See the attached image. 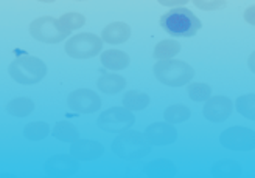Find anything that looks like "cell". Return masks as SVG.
I'll use <instances>...</instances> for the list:
<instances>
[{"label": "cell", "mask_w": 255, "mask_h": 178, "mask_svg": "<svg viewBox=\"0 0 255 178\" xmlns=\"http://www.w3.org/2000/svg\"><path fill=\"white\" fill-rule=\"evenodd\" d=\"M160 27L173 37H191L201 30V20L190 9L177 6L160 17Z\"/></svg>", "instance_id": "1"}, {"label": "cell", "mask_w": 255, "mask_h": 178, "mask_svg": "<svg viewBox=\"0 0 255 178\" xmlns=\"http://www.w3.org/2000/svg\"><path fill=\"white\" fill-rule=\"evenodd\" d=\"M152 71H154L156 79L160 84L168 85V87L187 85L195 78V68L185 60H176V59L156 62Z\"/></svg>", "instance_id": "2"}, {"label": "cell", "mask_w": 255, "mask_h": 178, "mask_svg": "<svg viewBox=\"0 0 255 178\" xmlns=\"http://www.w3.org/2000/svg\"><path fill=\"white\" fill-rule=\"evenodd\" d=\"M151 144L143 133L125 130L112 141V152L122 160H140L149 154Z\"/></svg>", "instance_id": "3"}, {"label": "cell", "mask_w": 255, "mask_h": 178, "mask_svg": "<svg viewBox=\"0 0 255 178\" xmlns=\"http://www.w3.org/2000/svg\"><path fill=\"white\" fill-rule=\"evenodd\" d=\"M8 73L12 79L23 85L41 82L47 76L45 62L36 56H19L9 63Z\"/></svg>", "instance_id": "4"}, {"label": "cell", "mask_w": 255, "mask_h": 178, "mask_svg": "<svg viewBox=\"0 0 255 178\" xmlns=\"http://www.w3.org/2000/svg\"><path fill=\"white\" fill-rule=\"evenodd\" d=\"M64 50L66 55L73 59L95 58L103 50V39L94 33H80L69 37Z\"/></svg>", "instance_id": "5"}, {"label": "cell", "mask_w": 255, "mask_h": 178, "mask_svg": "<svg viewBox=\"0 0 255 178\" xmlns=\"http://www.w3.org/2000/svg\"><path fill=\"white\" fill-rule=\"evenodd\" d=\"M30 34L36 41L44 44H59L70 36V31L52 16L37 17L30 23Z\"/></svg>", "instance_id": "6"}, {"label": "cell", "mask_w": 255, "mask_h": 178, "mask_svg": "<svg viewBox=\"0 0 255 178\" xmlns=\"http://www.w3.org/2000/svg\"><path fill=\"white\" fill-rule=\"evenodd\" d=\"M135 122V117L132 110H128L126 107H111L97 119V125L101 130L109 133H122L125 130H129Z\"/></svg>", "instance_id": "7"}, {"label": "cell", "mask_w": 255, "mask_h": 178, "mask_svg": "<svg viewBox=\"0 0 255 178\" xmlns=\"http://www.w3.org/2000/svg\"><path fill=\"white\" fill-rule=\"evenodd\" d=\"M220 143L224 149L229 150H254L255 149V132L248 127L234 125L226 129L220 135Z\"/></svg>", "instance_id": "8"}, {"label": "cell", "mask_w": 255, "mask_h": 178, "mask_svg": "<svg viewBox=\"0 0 255 178\" xmlns=\"http://www.w3.org/2000/svg\"><path fill=\"white\" fill-rule=\"evenodd\" d=\"M67 106L76 113H94L101 107L100 96L89 88H78L73 90L67 98Z\"/></svg>", "instance_id": "9"}, {"label": "cell", "mask_w": 255, "mask_h": 178, "mask_svg": "<svg viewBox=\"0 0 255 178\" xmlns=\"http://www.w3.org/2000/svg\"><path fill=\"white\" fill-rule=\"evenodd\" d=\"M234 112V104L232 101L226 96H213L206 101L202 109V115L207 121L212 122H223Z\"/></svg>", "instance_id": "10"}, {"label": "cell", "mask_w": 255, "mask_h": 178, "mask_svg": "<svg viewBox=\"0 0 255 178\" xmlns=\"http://www.w3.org/2000/svg\"><path fill=\"white\" fill-rule=\"evenodd\" d=\"M78 160L72 155H53L44 164V171L50 177H72L78 172Z\"/></svg>", "instance_id": "11"}, {"label": "cell", "mask_w": 255, "mask_h": 178, "mask_svg": "<svg viewBox=\"0 0 255 178\" xmlns=\"http://www.w3.org/2000/svg\"><path fill=\"white\" fill-rule=\"evenodd\" d=\"M143 135L152 146H168V144H173L177 139V130L174 129L173 124L167 121L154 122L148 125Z\"/></svg>", "instance_id": "12"}, {"label": "cell", "mask_w": 255, "mask_h": 178, "mask_svg": "<svg viewBox=\"0 0 255 178\" xmlns=\"http://www.w3.org/2000/svg\"><path fill=\"white\" fill-rule=\"evenodd\" d=\"M105 154V147L101 143L94 141V139H76L72 143L70 155L78 161H92L98 160Z\"/></svg>", "instance_id": "13"}, {"label": "cell", "mask_w": 255, "mask_h": 178, "mask_svg": "<svg viewBox=\"0 0 255 178\" xmlns=\"http://www.w3.org/2000/svg\"><path fill=\"white\" fill-rule=\"evenodd\" d=\"M131 37V27L125 22H112L101 31V39L109 45L125 44Z\"/></svg>", "instance_id": "14"}, {"label": "cell", "mask_w": 255, "mask_h": 178, "mask_svg": "<svg viewBox=\"0 0 255 178\" xmlns=\"http://www.w3.org/2000/svg\"><path fill=\"white\" fill-rule=\"evenodd\" d=\"M101 63L103 67L112 71H119V70H125L129 67L131 63V58L128 56V53L120 52V50H106V52L101 53Z\"/></svg>", "instance_id": "15"}, {"label": "cell", "mask_w": 255, "mask_h": 178, "mask_svg": "<svg viewBox=\"0 0 255 178\" xmlns=\"http://www.w3.org/2000/svg\"><path fill=\"white\" fill-rule=\"evenodd\" d=\"M97 87L100 92H103L106 95H116L126 87V79L120 74L108 73V74H103L97 81Z\"/></svg>", "instance_id": "16"}, {"label": "cell", "mask_w": 255, "mask_h": 178, "mask_svg": "<svg viewBox=\"0 0 255 178\" xmlns=\"http://www.w3.org/2000/svg\"><path fill=\"white\" fill-rule=\"evenodd\" d=\"M34 110V103L31 98H14L6 104V112L11 117L25 118L31 115Z\"/></svg>", "instance_id": "17"}, {"label": "cell", "mask_w": 255, "mask_h": 178, "mask_svg": "<svg viewBox=\"0 0 255 178\" xmlns=\"http://www.w3.org/2000/svg\"><path fill=\"white\" fill-rule=\"evenodd\" d=\"M53 136L62 143H75L76 139H80L78 129L70 121H59L53 127Z\"/></svg>", "instance_id": "18"}, {"label": "cell", "mask_w": 255, "mask_h": 178, "mask_svg": "<svg viewBox=\"0 0 255 178\" xmlns=\"http://www.w3.org/2000/svg\"><path fill=\"white\" fill-rule=\"evenodd\" d=\"M179 53H181V44L174 39H167V41L159 42L154 47L152 56H154L157 60H167V59H173Z\"/></svg>", "instance_id": "19"}, {"label": "cell", "mask_w": 255, "mask_h": 178, "mask_svg": "<svg viewBox=\"0 0 255 178\" xmlns=\"http://www.w3.org/2000/svg\"><path fill=\"white\" fill-rule=\"evenodd\" d=\"M149 96L143 92H137V90H129L123 96V107L128 110H143L149 106Z\"/></svg>", "instance_id": "20"}, {"label": "cell", "mask_w": 255, "mask_h": 178, "mask_svg": "<svg viewBox=\"0 0 255 178\" xmlns=\"http://www.w3.org/2000/svg\"><path fill=\"white\" fill-rule=\"evenodd\" d=\"M50 133V125L45 121H33L23 127V136L30 141H42Z\"/></svg>", "instance_id": "21"}, {"label": "cell", "mask_w": 255, "mask_h": 178, "mask_svg": "<svg viewBox=\"0 0 255 178\" xmlns=\"http://www.w3.org/2000/svg\"><path fill=\"white\" fill-rule=\"evenodd\" d=\"M191 117V110L182 104H176V106H170L168 109H165L163 112V118L170 124H179L184 122L187 119H190Z\"/></svg>", "instance_id": "22"}, {"label": "cell", "mask_w": 255, "mask_h": 178, "mask_svg": "<svg viewBox=\"0 0 255 178\" xmlns=\"http://www.w3.org/2000/svg\"><path fill=\"white\" fill-rule=\"evenodd\" d=\"M235 106L241 117H245L246 119H251V121H255V93L241 95L237 99Z\"/></svg>", "instance_id": "23"}, {"label": "cell", "mask_w": 255, "mask_h": 178, "mask_svg": "<svg viewBox=\"0 0 255 178\" xmlns=\"http://www.w3.org/2000/svg\"><path fill=\"white\" fill-rule=\"evenodd\" d=\"M215 177H238L241 175L240 164L234 160H221L213 166Z\"/></svg>", "instance_id": "24"}, {"label": "cell", "mask_w": 255, "mask_h": 178, "mask_svg": "<svg viewBox=\"0 0 255 178\" xmlns=\"http://www.w3.org/2000/svg\"><path fill=\"white\" fill-rule=\"evenodd\" d=\"M187 93L190 99L196 101V103H202V101H207L212 96V88L209 84L204 82H190L187 87Z\"/></svg>", "instance_id": "25"}, {"label": "cell", "mask_w": 255, "mask_h": 178, "mask_svg": "<svg viewBox=\"0 0 255 178\" xmlns=\"http://www.w3.org/2000/svg\"><path fill=\"white\" fill-rule=\"evenodd\" d=\"M58 20L62 27L69 30L70 33L84 27V23H86V17L81 14V12H66V14H62Z\"/></svg>", "instance_id": "26"}, {"label": "cell", "mask_w": 255, "mask_h": 178, "mask_svg": "<svg viewBox=\"0 0 255 178\" xmlns=\"http://www.w3.org/2000/svg\"><path fill=\"white\" fill-rule=\"evenodd\" d=\"M191 2L202 11H216L227 5V0H191Z\"/></svg>", "instance_id": "27"}, {"label": "cell", "mask_w": 255, "mask_h": 178, "mask_svg": "<svg viewBox=\"0 0 255 178\" xmlns=\"http://www.w3.org/2000/svg\"><path fill=\"white\" fill-rule=\"evenodd\" d=\"M162 6H170V8H177V6H184L188 3L190 0H157Z\"/></svg>", "instance_id": "28"}, {"label": "cell", "mask_w": 255, "mask_h": 178, "mask_svg": "<svg viewBox=\"0 0 255 178\" xmlns=\"http://www.w3.org/2000/svg\"><path fill=\"white\" fill-rule=\"evenodd\" d=\"M243 17H245V20H246L249 25H252V27H255V5H252V6L246 8Z\"/></svg>", "instance_id": "29"}, {"label": "cell", "mask_w": 255, "mask_h": 178, "mask_svg": "<svg viewBox=\"0 0 255 178\" xmlns=\"http://www.w3.org/2000/svg\"><path fill=\"white\" fill-rule=\"evenodd\" d=\"M248 67H249V70L255 74V52H252L251 56L248 58Z\"/></svg>", "instance_id": "30"}, {"label": "cell", "mask_w": 255, "mask_h": 178, "mask_svg": "<svg viewBox=\"0 0 255 178\" xmlns=\"http://www.w3.org/2000/svg\"><path fill=\"white\" fill-rule=\"evenodd\" d=\"M37 2H44V3H53L56 0H37Z\"/></svg>", "instance_id": "31"}, {"label": "cell", "mask_w": 255, "mask_h": 178, "mask_svg": "<svg viewBox=\"0 0 255 178\" xmlns=\"http://www.w3.org/2000/svg\"><path fill=\"white\" fill-rule=\"evenodd\" d=\"M76 2H84V0H76Z\"/></svg>", "instance_id": "32"}]
</instances>
